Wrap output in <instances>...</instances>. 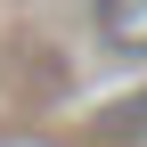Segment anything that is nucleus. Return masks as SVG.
<instances>
[{
  "label": "nucleus",
  "instance_id": "f257e3e1",
  "mask_svg": "<svg viewBox=\"0 0 147 147\" xmlns=\"http://www.w3.org/2000/svg\"><path fill=\"white\" fill-rule=\"evenodd\" d=\"M90 25L106 57H147V0H90Z\"/></svg>",
  "mask_w": 147,
  "mask_h": 147
},
{
  "label": "nucleus",
  "instance_id": "f03ea898",
  "mask_svg": "<svg viewBox=\"0 0 147 147\" xmlns=\"http://www.w3.org/2000/svg\"><path fill=\"white\" fill-rule=\"evenodd\" d=\"M115 123H123V131H147V98H131V106H123Z\"/></svg>",
  "mask_w": 147,
  "mask_h": 147
}]
</instances>
